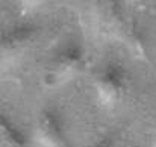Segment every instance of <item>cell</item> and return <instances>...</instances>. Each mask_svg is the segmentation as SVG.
Returning a JSON list of instances; mask_svg holds the SVG:
<instances>
[{
  "mask_svg": "<svg viewBox=\"0 0 156 147\" xmlns=\"http://www.w3.org/2000/svg\"><path fill=\"white\" fill-rule=\"evenodd\" d=\"M96 91L100 100L106 105H112L120 100L123 91V81L117 71H105L96 82Z\"/></svg>",
  "mask_w": 156,
  "mask_h": 147,
  "instance_id": "6da1fadb",
  "label": "cell"
},
{
  "mask_svg": "<svg viewBox=\"0 0 156 147\" xmlns=\"http://www.w3.org/2000/svg\"><path fill=\"white\" fill-rule=\"evenodd\" d=\"M38 138L40 141L47 147H62L64 138L61 129L58 127L55 118L44 117L38 124Z\"/></svg>",
  "mask_w": 156,
  "mask_h": 147,
  "instance_id": "7a4b0ae2",
  "label": "cell"
},
{
  "mask_svg": "<svg viewBox=\"0 0 156 147\" xmlns=\"http://www.w3.org/2000/svg\"><path fill=\"white\" fill-rule=\"evenodd\" d=\"M80 56L74 52H64V55L59 56V61L53 65V76L56 81H64L68 79L70 76L74 74V71L79 68Z\"/></svg>",
  "mask_w": 156,
  "mask_h": 147,
  "instance_id": "3957f363",
  "label": "cell"
}]
</instances>
